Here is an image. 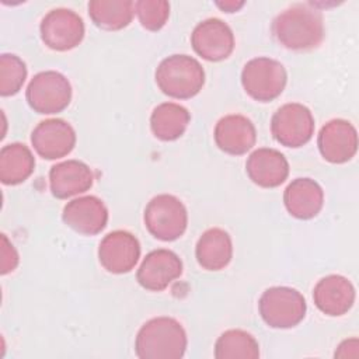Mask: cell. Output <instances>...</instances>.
<instances>
[{
  "label": "cell",
  "mask_w": 359,
  "mask_h": 359,
  "mask_svg": "<svg viewBox=\"0 0 359 359\" xmlns=\"http://www.w3.org/2000/svg\"><path fill=\"white\" fill-rule=\"evenodd\" d=\"M287 81L283 65L271 57H254L241 72V84L245 93L255 101L268 102L282 94Z\"/></svg>",
  "instance_id": "obj_6"
},
{
  "label": "cell",
  "mask_w": 359,
  "mask_h": 359,
  "mask_svg": "<svg viewBox=\"0 0 359 359\" xmlns=\"http://www.w3.org/2000/svg\"><path fill=\"white\" fill-rule=\"evenodd\" d=\"M94 174L91 168L79 160H66L52 165L49 171V185L52 195L57 199L83 194L93 187Z\"/></svg>",
  "instance_id": "obj_19"
},
{
  "label": "cell",
  "mask_w": 359,
  "mask_h": 359,
  "mask_svg": "<svg viewBox=\"0 0 359 359\" xmlns=\"http://www.w3.org/2000/svg\"><path fill=\"white\" fill-rule=\"evenodd\" d=\"M258 356L257 339L244 330H227L215 344L216 359H257Z\"/></svg>",
  "instance_id": "obj_25"
},
{
  "label": "cell",
  "mask_w": 359,
  "mask_h": 359,
  "mask_svg": "<svg viewBox=\"0 0 359 359\" xmlns=\"http://www.w3.org/2000/svg\"><path fill=\"white\" fill-rule=\"evenodd\" d=\"M216 6L226 13H234L244 6V1H217Z\"/></svg>",
  "instance_id": "obj_29"
},
{
  "label": "cell",
  "mask_w": 359,
  "mask_h": 359,
  "mask_svg": "<svg viewBox=\"0 0 359 359\" xmlns=\"http://www.w3.org/2000/svg\"><path fill=\"white\" fill-rule=\"evenodd\" d=\"M156 83L168 97L188 100L195 97L205 84L202 65L188 55H171L156 69Z\"/></svg>",
  "instance_id": "obj_3"
},
{
  "label": "cell",
  "mask_w": 359,
  "mask_h": 359,
  "mask_svg": "<svg viewBox=\"0 0 359 359\" xmlns=\"http://www.w3.org/2000/svg\"><path fill=\"white\" fill-rule=\"evenodd\" d=\"M135 13L143 28L158 31L170 17V3L165 0H139L135 3Z\"/></svg>",
  "instance_id": "obj_27"
},
{
  "label": "cell",
  "mask_w": 359,
  "mask_h": 359,
  "mask_svg": "<svg viewBox=\"0 0 359 359\" xmlns=\"http://www.w3.org/2000/svg\"><path fill=\"white\" fill-rule=\"evenodd\" d=\"M43 43L59 52L76 48L84 38L83 18L70 8H53L45 14L39 25Z\"/></svg>",
  "instance_id": "obj_9"
},
{
  "label": "cell",
  "mask_w": 359,
  "mask_h": 359,
  "mask_svg": "<svg viewBox=\"0 0 359 359\" xmlns=\"http://www.w3.org/2000/svg\"><path fill=\"white\" fill-rule=\"evenodd\" d=\"M18 265V252L15 247L8 241L6 234H1V275L13 272Z\"/></svg>",
  "instance_id": "obj_28"
},
{
  "label": "cell",
  "mask_w": 359,
  "mask_h": 359,
  "mask_svg": "<svg viewBox=\"0 0 359 359\" xmlns=\"http://www.w3.org/2000/svg\"><path fill=\"white\" fill-rule=\"evenodd\" d=\"M35 168L32 151L22 143H8L0 150V180L4 185L24 182Z\"/></svg>",
  "instance_id": "obj_22"
},
{
  "label": "cell",
  "mask_w": 359,
  "mask_h": 359,
  "mask_svg": "<svg viewBox=\"0 0 359 359\" xmlns=\"http://www.w3.org/2000/svg\"><path fill=\"white\" fill-rule=\"evenodd\" d=\"M194 50L209 62L227 59L234 49V34L220 18L201 21L191 34Z\"/></svg>",
  "instance_id": "obj_10"
},
{
  "label": "cell",
  "mask_w": 359,
  "mask_h": 359,
  "mask_svg": "<svg viewBox=\"0 0 359 359\" xmlns=\"http://www.w3.org/2000/svg\"><path fill=\"white\" fill-rule=\"evenodd\" d=\"M187 332L172 317H156L146 321L135 341L140 359H181L187 351Z\"/></svg>",
  "instance_id": "obj_2"
},
{
  "label": "cell",
  "mask_w": 359,
  "mask_h": 359,
  "mask_svg": "<svg viewBox=\"0 0 359 359\" xmlns=\"http://www.w3.org/2000/svg\"><path fill=\"white\" fill-rule=\"evenodd\" d=\"M283 203L293 217L307 220L317 216L323 209L324 191L320 184L311 178H296L286 187Z\"/></svg>",
  "instance_id": "obj_20"
},
{
  "label": "cell",
  "mask_w": 359,
  "mask_h": 359,
  "mask_svg": "<svg viewBox=\"0 0 359 359\" xmlns=\"http://www.w3.org/2000/svg\"><path fill=\"white\" fill-rule=\"evenodd\" d=\"M250 180L262 188H275L289 175V163L276 149L261 147L254 150L245 163Z\"/></svg>",
  "instance_id": "obj_18"
},
{
  "label": "cell",
  "mask_w": 359,
  "mask_h": 359,
  "mask_svg": "<svg viewBox=\"0 0 359 359\" xmlns=\"http://www.w3.org/2000/svg\"><path fill=\"white\" fill-rule=\"evenodd\" d=\"M255 140V126L244 115H226L220 118L215 126V142L217 147L227 154H245L254 147Z\"/></svg>",
  "instance_id": "obj_17"
},
{
  "label": "cell",
  "mask_w": 359,
  "mask_h": 359,
  "mask_svg": "<svg viewBox=\"0 0 359 359\" xmlns=\"http://www.w3.org/2000/svg\"><path fill=\"white\" fill-rule=\"evenodd\" d=\"M272 35L286 49L311 50L324 38V20L318 8L296 3L280 11L272 21Z\"/></svg>",
  "instance_id": "obj_1"
},
{
  "label": "cell",
  "mask_w": 359,
  "mask_h": 359,
  "mask_svg": "<svg viewBox=\"0 0 359 359\" xmlns=\"http://www.w3.org/2000/svg\"><path fill=\"white\" fill-rule=\"evenodd\" d=\"M195 255L198 264L206 271L226 268L233 257V243L229 233L219 227L208 229L196 243Z\"/></svg>",
  "instance_id": "obj_21"
},
{
  "label": "cell",
  "mask_w": 359,
  "mask_h": 359,
  "mask_svg": "<svg viewBox=\"0 0 359 359\" xmlns=\"http://www.w3.org/2000/svg\"><path fill=\"white\" fill-rule=\"evenodd\" d=\"M182 273L180 257L165 248L150 251L142 261L136 278L142 287L151 292H161Z\"/></svg>",
  "instance_id": "obj_13"
},
{
  "label": "cell",
  "mask_w": 359,
  "mask_h": 359,
  "mask_svg": "<svg viewBox=\"0 0 359 359\" xmlns=\"http://www.w3.org/2000/svg\"><path fill=\"white\" fill-rule=\"evenodd\" d=\"M321 156L334 164L349 161L358 150V132L345 119H331L327 122L317 137Z\"/></svg>",
  "instance_id": "obj_14"
},
{
  "label": "cell",
  "mask_w": 359,
  "mask_h": 359,
  "mask_svg": "<svg viewBox=\"0 0 359 359\" xmlns=\"http://www.w3.org/2000/svg\"><path fill=\"white\" fill-rule=\"evenodd\" d=\"M27 79L25 63L13 53L0 56V94L3 97L17 94Z\"/></svg>",
  "instance_id": "obj_26"
},
{
  "label": "cell",
  "mask_w": 359,
  "mask_h": 359,
  "mask_svg": "<svg viewBox=\"0 0 359 359\" xmlns=\"http://www.w3.org/2000/svg\"><path fill=\"white\" fill-rule=\"evenodd\" d=\"M25 97L28 105L38 114L62 112L72 100V86L59 72L46 70L35 74L29 81Z\"/></svg>",
  "instance_id": "obj_7"
},
{
  "label": "cell",
  "mask_w": 359,
  "mask_h": 359,
  "mask_svg": "<svg viewBox=\"0 0 359 359\" xmlns=\"http://www.w3.org/2000/svg\"><path fill=\"white\" fill-rule=\"evenodd\" d=\"M271 132L278 143L286 147H302L314 133L311 111L299 102H289L276 109L271 119Z\"/></svg>",
  "instance_id": "obj_8"
},
{
  "label": "cell",
  "mask_w": 359,
  "mask_h": 359,
  "mask_svg": "<svg viewBox=\"0 0 359 359\" xmlns=\"http://www.w3.org/2000/svg\"><path fill=\"white\" fill-rule=\"evenodd\" d=\"M140 257L139 240L129 231L115 230L100 243V264L111 273H126L135 268Z\"/></svg>",
  "instance_id": "obj_12"
},
{
  "label": "cell",
  "mask_w": 359,
  "mask_h": 359,
  "mask_svg": "<svg viewBox=\"0 0 359 359\" xmlns=\"http://www.w3.org/2000/svg\"><path fill=\"white\" fill-rule=\"evenodd\" d=\"M135 3L132 0H91L88 14L93 22L107 31H118L129 25L133 18Z\"/></svg>",
  "instance_id": "obj_24"
},
{
  "label": "cell",
  "mask_w": 359,
  "mask_h": 359,
  "mask_svg": "<svg viewBox=\"0 0 359 359\" xmlns=\"http://www.w3.org/2000/svg\"><path fill=\"white\" fill-rule=\"evenodd\" d=\"M143 219L149 233L161 241L180 238L188 224L187 208L177 196L170 194L151 198L144 209Z\"/></svg>",
  "instance_id": "obj_5"
},
{
  "label": "cell",
  "mask_w": 359,
  "mask_h": 359,
  "mask_svg": "<svg viewBox=\"0 0 359 359\" xmlns=\"http://www.w3.org/2000/svg\"><path fill=\"white\" fill-rule=\"evenodd\" d=\"M31 143L42 158L56 160L67 156L74 149L76 132L65 119H45L34 128Z\"/></svg>",
  "instance_id": "obj_11"
},
{
  "label": "cell",
  "mask_w": 359,
  "mask_h": 359,
  "mask_svg": "<svg viewBox=\"0 0 359 359\" xmlns=\"http://www.w3.org/2000/svg\"><path fill=\"white\" fill-rule=\"evenodd\" d=\"M258 309L266 325L292 328L304 318L307 304L299 290L287 286H273L261 294Z\"/></svg>",
  "instance_id": "obj_4"
},
{
  "label": "cell",
  "mask_w": 359,
  "mask_h": 359,
  "mask_svg": "<svg viewBox=\"0 0 359 359\" xmlns=\"http://www.w3.org/2000/svg\"><path fill=\"white\" fill-rule=\"evenodd\" d=\"M62 219L65 224L74 231L86 236H94L105 229L108 222V209L97 196H80L66 203Z\"/></svg>",
  "instance_id": "obj_15"
},
{
  "label": "cell",
  "mask_w": 359,
  "mask_h": 359,
  "mask_svg": "<svg viewBox=\"0 0 359 359\" xmlns=\"http://www.w3.org/2000/svg\"><path fill=\"white\" fill-rule=\"evenodd\" d=\"M317 309L331 317L346 314L355 302V287L342 275H328L317 282L313 290Z\"/></svg>",
  "instance_id": "obj_16"
},
{
  "label": "cell",
  "mask_w": 359,
  "mask_h": 359,
  "mask_svg": "<svg viewBox=\"0 0 359 359\" xmlns=\"http://www.w3.org/2000/svg\"><path fill=\"white\" fill-rule=\"evenodd\" d=\"M191 121L188 109L175 102H163L157 105L150 115V128L153 135L164 142L181 137Z\"/></svg>",
  "instance_id": "obj_23"
}]
</instances>
